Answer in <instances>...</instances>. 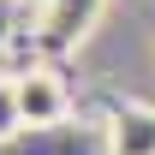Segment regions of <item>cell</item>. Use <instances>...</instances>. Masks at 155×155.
Returning a JSON list of instances; mask_svg holds the SVG:
<instances>
[{"label": "cell", "mask_w": 155, "mask_h": 155, "mask_svg": "<svg viewBox=\"0 0 155 155\" xmlns=\"http://www.w3.org/2000/svg\"><path fill=\"white\" fill-rule=\"evenodd\" d=\"M18 131H24V119H18V90H12V78H0V143H12Z\"/></svg>", "instance_id": "3"}, {"label": "cell", "mask_w": 155, "mask_h": 155, "mask_svg": "<svg viewBox=\"0 0 155 155\" xmlns=\"http://www.w3.org/2000/svg\"><path fill=\"white\" fill-rule=\"evenodd\" d=\"M107 155H155V107H119L107 119Z\"/></svg>", "instance_id": "2"}, {"label": "cell", "mask_w": 155, "mask_h": 155, "mask_svg": "<svg viewBox=\"0 0 155 155\" xmlns=\"http://www.w3.org/2000/svg\"><path fill=\"white\" fill-rule=\"evenodd\" d=\"M12 90H18V119H24V131H54L60 119H66V107H72L66 78L48 72V66H24V72L12 78Z\"/></svg>", "instance_id": "1"}]
</instances>
